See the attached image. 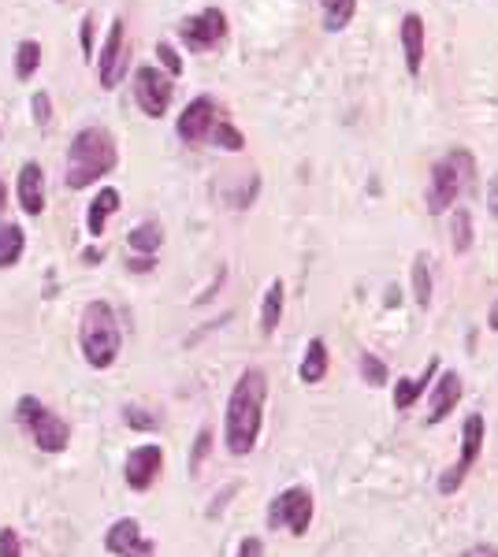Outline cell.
Instances as JSON below:
<instances>
[{
    "label": "cell",
    "instance_id": "obj_1",
    "mask_svg": "<svg viewBox=\"0 0 498 557\" xmlns=\"http://www.w3.org/2000/svg\"><path fill=\"white\" fill-rule=\"evenodd\" d=\"M264 402H268V376H264V368H246L235 387H231L227 413H223L227 454L235 457L253 454V446H257L264 428Z\"/></svg>",
    "mask_w": 498,
    "mask_h": 557
},
{
    "label": "cell",
    "instance_id": "obj_2",
    "mask_svg": "<svg viewBox=\"0 0 498 557\" xmlns=\"http://www.w3.org/2000/svg\"><path fill=\"white\" fill-rule=\"evenodd\" d=\"M119 164V145L108 127H82L67 149V190H86L112 175Z\"/></svg>",
    "mask_w": 498,
    "mask_h": 557
},
{
    "label": "cell",
    "instance_id": "obj_3",
    "mask_svg": "<svg viewBox=\"0 0 498 557\" xmlns=\"http://www.w3.org/2000/svg\"><path fill=\"white\" fill-rule=\"evenodd\" d=\"M472 175H476V156L469 149H450L432 164L428 175V190H424V208L432 216H443L458 205V197L469 190Z\"/></svg>",
    "mask_w": 498,
    "mask_h": 557
},
{
    "label": "cell",
    "instance_id": "obj_4",
    "mask_svg": "<svg viewBox=\"0 0 498 557\" xmlns=\"http://www.w3.org/2000/svg\"><path fill=\"white\" fill-rule=\"evenodd\" d=\"M79 346H82V357L90 368L97 372H105L112 368L123 350V335H119V320H116V309L108 305V301H90L86 312H82V327H79Z\"/></svg>",
    "mask_w": 498,
    "mask_h": 557
},
{
    "label": "cell",
    "instance_id": "obj_5",
    "mask_svg": "<svg viewBox=\"0 0 498 557\" xmlns=\"http://www.w3.org/2000/svg\"><path fill=\"white\" fill-rule=\"evenodd\" d=\"M15 416H19V424L30 431V439H34V446H38L41 454H60V450H67L71 428H67L56 413H49L38 398L23 394V398L15 402Z\"/></svg>",
    "mask_w": 498,
    "mask_h": 557
},
{
    "label": "cell",
    "instance_id": "obj_6",
    "mask_svg": "<svg viewBox=\"0 0 498 557\" xmlns=\"http://www.w3.org/2000/svg\"><path fill=\"white\" fill-rule=\"evenodd\" d=\"M313 513H316V502H313V491L309 487H287V491H279L272 502H268V528H287L290 535H309L313 528Z\"/></svg>",
    "mask_w": 498,
    "mask_h": 557
},
{
    "label": "cell",
    "instance_id": "obj_7",
    "mask_svg": "<svg viewBox=\"0 0 498 557\" xmlns=\"http://www.w3.org/2000/svg\"><path fill=\"white\" fill-rule=\"evenodd\" d=\"M480 454H484V416L472 413V416H465V428H461V454H458V461H454V465H450L443 476H439V494L461 491V483L469 480V472L476 468Z\"/></svg>",
    "mask_w": 498,
    "mask_h": 557
},
{
    "label": "cell",
    "instance_id": "obj_8",
    "mask_svg": "<svg viewBox=\"0 0 498 557\" xmlns=\"http://www.w3.org/2000/svg\"><path fill=\"white\" fill-rule=\"evenodd\" d=\"M134 101L142 108V116L149 119H164L171 108V97H175V78L164 75L160 67L142 64L134 67Z\"/></svg>",
    "mask_w": 498,
    "mask_h": 557
},
{
    "label": "cell",
    "instance_id": "obj_9",
    "mask_svg": "<svg viewBox=\"0 0 498 557\" xmlns=\"http://www.w3.org/2000/svg\"><path fill=\"white\" fill-rule=\"evenodd\" d=\"M179 41L190 52H209L227 41V15L223 8H201L179 23Z\"/></svg>",
    "mask_w": 498,
    "mask_h": 557
},
{
    "label": "cell",
    "instance_id": "obj_10",
    "mask_svg": "<svg viewBox=\"0 0 498 557\" xmlns=\"http://www.w3.org/2000/svg\"><path fill=\"white\" fill-rule=\"evenodd\" d=\"M123 67H127V26H123V19H112L105 45L97 52V82L105 90H116Z\"/></svg>",
    "mask_w": 498,
    "mask_h": 557
},
{
    "label": "cell",
    "instance_id": "obj_11",
    "mask_svg": "<svg viewBox=\"0 0 498 557\" xmlns=\"http://www.w3.org/2000/svg\"><path fill=\"white\" fill-rule=\"evenodd\" d=\"M216 119H220V104L212 101L209 93H201V97H194V101L179 112L175 134H179L186 145H197V142H205V138H209V130L216 127Z\"/></svg>",
    "mask_w": 498,
    "mask_h": 557
},
{
    "label": "cell",
    "instance_id": "obj_12",
    "mask_svg": "<svg viewBox=\"0 0 498 557\" xmlns=\"http://www.w3.org/2000/svg\"><path fill=\"white\" fill-rule=\"evenodd\" d=\"M160 468H164V450H160L157 442L134 446L131 454H127V465H123L127 487H131V491H149V487L160 480Z\"/></svg>",
    "mask_w": 498,
    "mask_h": 557
},
{
    "label": "cell",
    "instance_id": "obj_13",
    "mask_svg": "<svg viewBox=\"0 0 498 557\" xmlns=\"http://www.w3.org/2000/svg\"><path fill=\"white\" fill-rule=\"evenodd\" d=\"M105 550L116 557H157V546L153 539H145L142 535V524L134 517H123L116 520L105 535Z\"/></svg>",
    "mask_w": 498,
    "mask_h": 557
},
{
    "label": "cell",
    "instance_id": "obj_14",
    "mask_svg": "<svg viewBox=\"0 0 498 557\" xmlns=\"http://www.w3.org/2000/svg\"><path fill=\"white\" fill-rule=\"evenodd\" d=\"M398 41H402V56H406V71L413 78L424 71V56H428V26H424V15L406 12L402 23H398Z\"/></svg>",
    "mask_w": 498,
    "mask_h": 557
},
{
    "label": "cell",
    "instance_id": "obj_15",
    "mask_svg": "<svg viewBox=\"0 0 498 557\" xmlns=\"http://www.w3.org/2000/svg\"><path fill=\"white\" fill-rule=\"evenodd\" d=\"M461 394H465V383H461L458 372H443V376L435 379L432 405H428V424H443L446 416L458 409Z\"/></svg>",
    "mask_w": 498,
    "mask_h": 557
},
{
    "label": "cell",
    "instance_id": "obj_16",
    "mask_svg": "<svg viewBox=\"0 0 498 557\" xmlns=\"http://www.w3.org/2000/svg\"><path fill=\"white\" fill-rule=\"evenodd\" d=\"M15 194H19V208L27 212V216H41L45 212V171L41 164H23L19 171V182H15Z\"/></svg>",
    "mask_w": 498,
    "mask_h": 557
},
{
    "label": "cell",
    "instance_id": "obj_17",
    "mask_svg": "<svg viewBox=\"0 0 498 557\" xmlns=\"http://www.w3.org/2000/svg\"><path fill=\"white\" fill-rule=\"evenodd\" d=\"M435 376H439V357H432V361L424 364V372H420L417 379H398V383H394V409H398V413L413 409L420 394L432 387Z\"/></svg>",
    "mask_w": 498,
    "mask_h": 557
},
{
    "label": "cell",
    "instance_id": "obj_18",
    "mask_svg": "<svg viewBox=\"0 0 498 557\" xmlns=\"http://www.w3.org/2000/svg\"><path fill=\"white\" fill-rule=\"evenodd\" d=\"M119 201H123V197H119L116 186H101V190H97V197H93L90 208H86V231H90L93 238L105 234V223L112 212H119Z\"/></svg>",
    "mask_w": 498,
    "mask_h": 557
},
{
    "label": "cell",
    "instance_id": "obj_19",
    "mask_svg": "<svg viewBox=\"0 0 498 557\" xmlns=\"http://www.w3.org/2000/svg\"><path fill=\"white\" fill-rule=\"evenodd\" d=\"M283 305H287V290H283V283H279V279H272V283H268V290H264V301H261V335L264 338H272L279 331Z\"/></svg>",
    "mask_w": 498,
    "mask_h": 557
},
{
    "label": "cell",
    "instance_id": "obj_20",
    "mask_svg": "<svg viewBox=\"0 0 498 557\" xmlns=\"http://www.w3.org/2000/svg\"><path fill=\"white\" fill-rule=\"evenodd\" d=\"M298 376H302V383H309V387L324 383V376H328V342H324V338H309Z\"/></svg>",
    "mask_w": 498,
    "mask_h": 557
},
{
    "label": "cell",
    "instance_id": "obj_21",
    "mask_svg": "<svg viewBox=\"0 0 498 557\" xmlns=\"http://www.w3.org/2000/svg\"><path fill=\"white\" fill-rule=\"evenodd\" d=\"M127 246L138 253V257H153L160 246H164V227L157 220H145L138 223L131 234H127Z\"/></svg>",
    "mask_w": 498,
    "mask_h": 557
},
{
    "label": "cell",
    "instance_id": "obj_22",
    "mask_svg": "<svg viewBox=\"0 0 498 557\" xmlns=\"http://www.w3.org/2000/svg\"><path fill=\"white\" fill-rule=\"evenodd\" d=\"M27 249V234L19 223H0V268H15Z\"/></svg>",
    "mask_w": 498,
    "mask_h": 557
},
{
    "label": "cell",
    "instance_id": "obj_23",
    "mask_svg": "<svg viewBox=\"0 0 498 557\" xmlns=\"http://www.w3.org/2000/svg\"><path fill=\"white\" fill-rule=\"evenodd\" d=\"M316 4L324 12V30L328 34H339V30H346V26L354 23L357 0H316Z\"/></svg>",
    "mask_w": 498,
    "mask_h": 557
},
{
    "label": "cell",
    "instance_id": "obj_24",
    "mask_svg": "<svg viewBox=\"0 0 498 557\" xmlns=\"http://www.w3.org/2000/svg\"><path fill=\"white\" fill-rule=\"evenodd\" d=\"M38 67H41V41H34V38L19 41V45H15V78H19V82H30V78L38 75Z\"/></svg>",
    "mask_w": 498,
    "mask_h": 557
},
{
    "label": "cell",
    "instance_id": "obj_25",
    "mask_svg": "<svg viewBox=\"0 0 498 557\" xmlns=\"http://www.w3.org/2000/svg\"><path fill=\"white\" fill-rule=\"evenodd\" d=\"M209 142L223 153H242L246 149V134L235 127V123H227V119H216V127L209 130Z\"/></svg>",
    "mask_w": 498,
    "mask_h": 557
},
{
    "label": "cell",
    "instance_id": "obj_26",
    "mask_svg": "<svg viewBox=\"0 0 498 557\" xmlns=\"http://www.w3.org/2000/svg\"><path fill=\"white\" fill-rule=\"evenodd\" d=\"M413 298H417L420 309L432 305V268H428V257H424V253L413 257Z\"/></svg>",
    "mask_w": 498,
    "mask_h": 557
},
{
    "label": "cell",
    "instance_id": "obj_27",
    "mask_svg": "<svg viewBox=\"0 0 498 557\" xmlns=\"http://www.w3.org/2000/svg\"><path fill=\"white\" fill-rule=\"evenodd\" d=\"M450 242H454V253H469L472 249V212L469 208H458V212H454Z\"/></svg>",
    "mask_w": 498,
    "mask_h": 557
},
{
    "label": "cell",
    "instance_id": "obj_28",
    "mask_svg": "<svg viewBox=\"0 0 498 557\" xmlns=\"http://www.w3.org/2000/svg\"><path fill=\"white\" fill-rule=\"evenodd\" d=\"M361 376H365L368 387H387L391 372H387V364L376 353H361Z\"/></svg>",
    "mask_w": 498,
    "mask_h": 557
},
{
    "label": "cell",
    "instance_id": "obj_29",
    "mask_svg": "<svg viewBox=\"0 0 498 557\" xmlns=\"http://www.w3.org/2000/svg\"><path fill=\"white\" fill-rule=\"evenodd\" d=\"M157 60H160V71L171 78H179L183 75V56H179V49L171 45V41H157Z\"/></svg>",
    "mask_w": 498,
    "mask_h": 557
},
{
    "label": "cell",
    "instance_id": "obj_30",
    "mask_svg": "<svg viewBox=\"0 0 498 557\" xmlns=\"http://www.w3.org/2000/svg\"><path fill=\"white\" fill-rule=\"evenodd\" d=\"M123 420H127V428H134V431H157L160 428V416L145 413L142 405H127V409H123Z\"/></svg>",
    "mask_w": 498,
    "mask_h": 557
},
{
    "label": "cell",
    "instance_id": "obj_31",
    "mask_svg": "<svg viewBox=\"0 0 498 557\" xmlns=\"http://www.w3.org/2000/svg\"><path fill=\"white\" fill-rule=\"evenodd\" d=\"M209 450H212V428H201L194 439V450H190V476H197V468L209 457Z\"/></svg>",
    "mask_w": 498,
    "mask_h": 557
},
{
    "label": "cell",
    "instance_id": "obj_32",
    "mask_svg": "<svg viewBox=\"0 0 498 557\" xmlns=\"http://www.w3.org/2000/svg\"><path fill=\"white\" fill-rule=\"evenodd\" d=\"M30 108H34V123H38V127H49V119H53V97L45 90H38L30 97Z\"/></svg>",
    "mask_w": 498,
    "mask_h": 557
},
{
    "label": "cell",
    "instance_id": "obj_33",
    "mask_svg": "<svg viewBox=\"0 0 498 557\" xmlns=\"http://www.w3.org/2000/svg\"><path fill=\"white\" fill-rule=\"evenodd\" d=\"M0 557H23V539L15 528H0Z\"/></svg>",
    "mask_w": 498,
    "mask_h": 557
},
{
    "label": "cell",
    "instance_id": "obj_34",
    "mask_svg": "<svg viewBox=\"0 0 498 557\" xmlns=\"http://www.w3.org/2000/svg\"><path fill=\"white\" fill-rule=\"evenodd\" d=\"M235 557H264V543L257 539V535H249V539H242V543H238Z\"/></svg>",
    "mask_w": 498,
    "mask_h": 557
},
{
    "label": "cell",
    "instance_id": "obj_35",
    "mask_svg": "<svg viewBox=\"0 0 498 557\" xmlns=\"http://www.w3.org/2000/svg\"><path fill=\"white\" fill-rule=\"evenodd\" d=\"M79 38H82V56H86V64H90V56H93V19H90V15L82 19Z\"/></svg>",
    "mask_w": 498,
    "mask_h": 557
},
{
    "label": "cell",
    "instance_id": "obj_36",
    "mask_svg": "<svg viewBox=\"0 0 498 557\" xmlns=\"http://www.w3.org/2000/svg\"><path fill=\"white\" fill-rule=\"evenodd\" d=\"M461 557H498V546L476 543V546H469V550H465Z\"/></svg>",
    "mask_w": 498,
    "mask_h": 557
},
{
    "label": "cell",
    "instance_id": "obj_37",
    "mask_svg": "<svg viewBox=\"0 0 498 557\" xmlns=\"http://www.w3.org/2000/svg\"><path fill=\"white\" fill-rule=\"evenodd\" d=\"M127 268H131V272H153V268H157V260L153 257H134Z\"/></svg>",
    "mask_w": 498,
    "mask_h": 557
},
{
    "label": "cell",
    "instance_id": "obj_38",
    "mask_svg": "<svg viewBox=\"0 0 498 557\" xmlns=\"http://www.w3.org/2000/svg\"><path fill=\"white\" fill-rule=\"evenodd\" d=\"M487 205H491V212L498 216V179L487 182Z\"/></svg>",
    "mask_w": 498,
    "mask_h": 557
},
{
    "label": "cell",
    "instance_id": "obj_39",
    "mask_svg": "<svg viewBox=\"0 0 498 557\" xmlns=\"http://www.w3.org/2000/svg\"><path fill=\"white\" fill-rule=\"evenodd\" d=\"M487 327H491V331H498V301H495V305H491V316H487Z\"/></svg>",
    "mask_w": 498,
    "mask_h": 557
},
{
    "label": "cell",
    "instance_id": "obj_40",
    "mask_svg": "<svg viewBox=\"0 0 498 557\" xmlns=\"http://www.w3.org/2000/svg\"><path fill=\"white\" fill-rule=\"evenodd\" d=\"M82 260H86V264H101V249H86V257Z\"/></svg>",
    "mask_w": 498,
    "mask_h": 557
},
{
    "label": "cell",
    "instance_id": "obj_41",
    "mask_svg": "<svg viewBox=\"0 0 498 557\" xmlns=\"http://www.w3.org/2000/svg\"><path fill=\"white\" fill-rule=\"evenodd\" d=\"M4 205H8V186H4V179H0V212H4Z\"/></svg>",
    "mask_w": 498,
    "mask_h": 557
}]
</instances>
